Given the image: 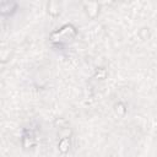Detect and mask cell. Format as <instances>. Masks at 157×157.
I'll list each match as a JSON object with an SVG mask.
<instances>
[{"label":"cell","mask_w":157,"mask_h":157,"mask_svg":"<svg viewBox=\"0 0 157 157\" xmlns=\"http://www.w3.org/2000/svg\"><path fill=\"white\" fill-rule=\"evenodd\" d=\"M75 36H76V29H75V27L71 26V25H65V26H63L60 29H58V31H55V32H53V33L50 34V40H52L53 43H59V44H61V43L69 42V40L72 39Z\"/></svg>","instance_id":"cell-1"},{"label":"cell","mask_w":157,"mask_h":157,"mask_svg":"<svg viewBox=\"0 0 157 157\" xmlns=\"http://www.w3.org/2000/svg\"><path fill=\"white\" fill-rule=\"evenodd\" d=\"M85 12L87 13L88 17L91 18H96L99 13V5L96 2H88L85 4Z\"/></svg>","instance_id":"cell-2"},{"label":"cell","mask_w":157,"mask_h":157,"mask_svg":"<svg viewBox=\"0 0 157 157\" xmlns=\"http://www.w3.org/2000/svg\"><path fill=\"white\" fill-rule=\"evenodd\" d=\"M16 7H17V5L15 2H9V1L1 2L0 4V13L5 15V16L11 15V13H13L16 11Z\"/></svg>","instance_id":"cell-3"},{"label":"cell","mask_w":157,"mask_h":157,"mask_svg":"<svg viewBox=\"0 0 157 157\" xmlns=\"http://www.w3.org/2000/svg\"><path fill=\"white\" fill-rule=\"evenodd\" d=\"M70 137H60L59 142H58V150L59 152H61L63 155H65L66 152H69L70 150Z\"/></svg>","instance_id":"cell-4"},{"label":"cell","mask_w":157,"mask_h":157,"mask_svg":"<svg viewBox=\"0 0 157 157\" xmlns=\"http://www.w3.org/2000/svg\"><path fill=\"white\" fill-rule=\"evenodd\" d=\"M36 145V137L32 132H28V134H25L22 136V146L25 148H28V147H33Z\"/></svg>","instance_id":"cell-5"},{"label":"cell","mask_w":157,"mask_h":157,"mask_svg":"<svg viewBox=\"0 0 157 157\" xmlns=\"http://www.w3.org/2000/svg\"><path fill=\"white\" fill-rule=\"evenodd\" d=\"M48 13L50 16H54V17L60 15V5L58 2H55V1L49 2L48 4Z\"/></svg>","instance_id":"cell-6"},{"label":"cell","mask_w":157,"mask_h":157,"mask_svg":"<svg viewBox=\"0 0 157 157\" xmlns=\"http://www.w3.org/2000/svg\"><path fill=\"white\" fill-rule=\"evenodd\" d=\"M115 112H117V114L118 115H123V114H125V112H126V109H125V105L123 104V103H118V104H115Z\"/></svg>","instance_id":"cell-7"}]
</instances>
